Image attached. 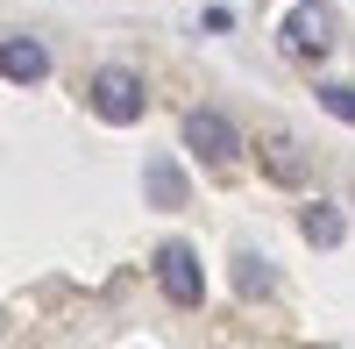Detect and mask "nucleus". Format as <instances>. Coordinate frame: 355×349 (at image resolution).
Instances as JSON below:
<instances>
[{"label": "nucleus", "mask_w": 355, "mask_h": 349, "mask_svg": "<svg viewBox=\"0 0 355 349\" xmlns=\"http://www.w3.org/2000/svg\"><path fill=\"white\" fill-rule=\"evenodd\" d=\"M85 93H93V114L100 122H114V129H128V122H142V79L128 72V65H107V72H93V86H85Z\"/></svg>", "instance_id": "nucleus-1"}, {"label": "nucleus", "mask_w": 355, "mask_h": 349, "mask_svg": "<svg viewBox=\"0 0 355 349\" xmlns=\"http://www.w3.org/2000/svg\"><path fill=\"white\" fill-rule=\"evenodd\" d=\"M185 150L192 157H206V164H234L242 157V136H234V122L227 114H214V107H199V114H185Z\"/></svg>", "instance_id": "nucleus-2"}, {"label": "nucleus", "mask_w": 355, "mask_h": 349, "mask_svg": "<svg viewBox=\"0 0 355 349\" xmlns=\"http://www.w3.org/2000/svg\"><path fill=\"white\" fill-rule=\"evenodd\" d=\"M157 285H164L171 307H199V300H206V271H199V257H192L185 243H164V250H157Z\"/></svg>", "instance_id": "nucleus-3"}, {"label": "nucleus", "mask_w": 355, "mask_h": 349, "mask_svg": "<svg viewBox=\"0 0 355 349\" xmlns=\"http://www.w3.org/2000/svg\"><path fill=\"white\" fill-rule=\"evenodd\" d=\"M277 36H284V50H291V57H327V50H334V15L320 8V0H299V8L284 15Z\"/></svg>", "instance_id": "nucleus-4"}, {"label": "nucleus", "mask_w": 355, "mask_h": 349, "mask_svg": "<svg viewBox=\"0 0 355 349\" xmlns=\"http://www.w3.org/2000/svg\"><path fill=\"white\" fill-rule=\"evenodd\" d=\"M0 79L43 86V79H50V50H43L36 36H8V43H0Z\"/></svg>", "instance_id": "nucleus-5"}, {"label": "nucleus", "mask_w": 355, "mask_h": 349, "mask_svg": "<svg viewBox=\"0 0 355 349\" xmlns=\"http://www.w3.org/2000/svg\"><path fill=\"white\" fill-rule=\"evenodd\" d=\"M263 171H270V179H284V186H299V179H306L299 143H291V136H270V143H263Z\"/></svg>", "instance_id": "nucleus-6"}, {"label": "nucleus", "mask_w": 355, "mask_h": 349, "mask_svg": "<svg viewBox=\"0 0 355 349\" xmlns=\"http://www.w3.org/2000/svg\"><path fill=\"white\" fill-rule=\"evenodd\" d=\"M299 228H306V243H341V236H348L341 207H327V200H320V207H306V214H299Z\"/></svg>", "instance_id": "nucleus-7"}, {"label": "nucleus", "mask_w": 355, "mask_h": 349, "mask_svg": "<svg viewBox=\"0 0 355 349\" xmlns=\"http://www.w3.org/2000/svg\"><path fill=\"white\" fill-rule=\"evenodd\" d=\"M150 200H157V207H185V179H178V164H150Z\"/></svg>", "instance_id": "nucleus-8"}, {"label": "nucleus", "mask_w": 355, "mask_h": 349, "mask_svg": "<svg viewBox=\"0 0 355 349\" xmlns=\"http://www.w3.org/2000/svg\"><path fill=\"white\" fill-rule=\"evenodd\" d=\"M234 264H242V271H234L242 293H263V285H270V271H256V257H234Z\"/></svg>", "instance_id": "nucleus-9"}, {"label": "nucleus", "mask_w": 355, "mask_h": 349, "mask_svg": "<svg viewBox=\"0 0 355 349\" xmlns=\"http://www.w3.org/2000/svg\"><path fill=\"white\" fill-rule=\"evenodd\" d=\"M327 114H334V122H348V114H355V100H348V86H327Z\"/></svg>", "instance_id": "nucleus-10"}, {"label": "nucleus", "mask_w": 355, "mask_h": 349, "mask_svg": "<svg viewBox=\"0 0 355 349\" xmlns=\"http://www.w3.org/2000/svg\"><path fill=\"white\" fill-rule=\"evenodd\" d=\"M0 335H8V314H0Z\"/></svg>", "instance_id": "nucleus-11"}]
</instances>
